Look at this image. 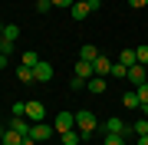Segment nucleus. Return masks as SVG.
<instances>
[{
    "label": "nucleus",
    "instance_id": "f257e3e1",
    "mask_svg": "<svg viewBox=\"0 0 148 145\" xmlns=\"http://www.w3.org/2000/svg\"><path fill=\"white\" fill-rule=\"evenodd\" d=\"M76 129H79L82 139H89V135L99 129V122H95V115L89 112V109H79V112H76Z\"/></svg>",
    "mask_w": 148,
    "mask_h": 145
},
{
    "label": "nucleus",
    "instance_id": "f03ea898",
    "mask_svg": "<svg viewBox=\"0 0 148 145\" xmlns=\"http://www.w3.org/2000/svg\"><path fill=\"white\" fill-rule=\"evenodd\" d=\"M99 129H102V135H125V139L132 135V125H128V122H122V119H115V115L106 119Z\"/></svg>",
    "mask_w": 148,
    "mask_h": 145
},
{
    "label": "nucleus",
    "instance_id": "7ed1b4c3",
    "mask_svg": "<svg viewBox=\"0 0 148 145\" xmlns=\"http://www.w3.org/2000/svg\"><path fill=\"white\" fill-rule=\"evenodd\" d=\"M53 135H56V129L46 122H33V129H30V139H36V142H49Z\"/></svg>",
    "mask_w": 148,
    "mask_h": 145
},
{
    "label": "nucleus",
    "instance_id": "20e7f679",
    "mask_svg": "<svg viewBox=\"0 0 148 145\" xmlns=\"http://www.w3.org/2000/svg\"><path fill=\"white\" fill-rule=\"evenodd\" d=\"M53 129H56V135H63V132H69V129H76V112H59V115H56V122H53Z\"/></svg>",
    "mask_w": 148,
    "mask_h": 145
},
{
    "label": "nucleus",
    "instance_id": "39448f33",
    "mask_svg": "<svg viewBox=\"0 0 148 145\" xmlns=\"http://www.w3.org/2000/svg\"><path fill=\"white\" fill-rule=\"evenodd\" d=\"M128 82H132V86H142V82H148V66H142V63L128 66Z\"/></svg>",
    "mask_w": 148,
    "mask_h": 145
},
{
    "label": "nucleus",
    "instance_id": "423d86ee",
    "mask_svg": "<svg viewBox=\"0 0 148 145\" xmlns=\"http://www.w3.org/2000/svg\"><path fill=\"white\" fill-rule=\"evenodd\" d=\"M43 115H46V106H43L40 99H30L27 102V119L30 122H43Z\"/></svg>",
    "mask_w": 148,
    "mask_h": 145
},
{
    "label": "nucleus",
    "instance_id": "0eeeda50",
    "mask_svg": "<svg viewBox=\"0 0 148 145\" xmlns=\"http://www.w3.org/2000/svg\"><path fill=\"white\" fill-rule=\"evenodd\" d=\"M33 76H36V82H49V79H53V63L40 59V63L33 66Z\"/></svg>",
    "mask_w": 148,
    "mask_h": 145
},
{
    "label": "nucleus",
    "instance_id": "6e6552de",
    "mask_svg": "<svg viewBox=\"0 0 148 145\" xmlns=\"http://www.w3.org/2000/svg\"><path fill=\"white\" fill-rule=\"evenodd\" d=\"M7 129H13V132H20L23 139H27V135H30V129H33V122H30V119H23V115H13V119H10V125H7Z\"/></svg>",
    "mask_w": 148,
    "mask_h": 145
},
{
    "label": "nucleus",
    "instance_id": "1a4fd4ad",
    "mask_svg": "<svg viewBox=\"0 0 148 145\" xmlns=\"http://www.w3.org/2000/svg\"><path fill=\"white\" fill-rule=\"evenodd\" d=\"M16 36H20V27H16V23H3V33H0V40H3L7 46H13V43H16Z\"/></svg>",
    "mask_w": 148,
    "mask_h": 145
},
{
    "label": "nucleus",
    "instance_id": "9d476101",
    "mask_svg": "<svg viewBox=\"0 0 148 145\" xmlns=\"http://www.w3.org/2000/svg\"><path fill=\"white\" fill-rule=\"evenodd\" d=\"M92 69H95V76H109V73H112V59L99 53V59L92 63Z\"/></svg>",
    "mask_w": 148,
    "mask_h": 145
},
{
    "label": "nucleus",
    "instance_id": "9b49d317",
    "mask_svg": "<svg viewBox=\"0 0 148 145\" xmlns=\"http://www.w3.org/2000/svg\"><path fill=\"white\" fill-rule=\"evenodd\" d=\"M86 86H89L92 96H102L106 92V76H92V79H86Z\"/></svg>",
    "mask_w": 148,
    "mask_h": 145
},
{
    "label": "nucleus",
    "instance_id": "f8f14e48",
    "mask_svg": "<svg viewBox=\"0 0 148 145\" xmlns=\"http://www.w3.org/2000/svg\"><path fill=\"white\" fill-rule=\"evenodd\" d=\"M76 76H79V79H92V76H95L92 63H86V59H76Z\"/></svg>",
    "mask_w": 148,
    "mask_h": 145
},
{
    "label": "nucleus",
    "instance_id": "ddd939ff",
    "mask_svg": "<svg viewBox=\"0 0 148 145\" xmlns=\"http://www.w3.org/2000/svg\"><path fill=\"white\" fill-rule=\"evenodd\" d=\"M79 59H86V63H95V59H99V49H95L92 43H86V46H79Z\"/></svg>",
    "mask_w": 148,
    "mask_h": 145
},
{
    "label": "nucleus",
    "instance_id": "4468645a",
    "mask_svg": "<svg viewBox=\"0 0 148 145\" xmlns=\"http://www.w3.org/2000/svg\"><path fill=\"white\" fill-rule=\"evenodd\" d=\"M16 79H20L23 86H30V82H36V76H33L30 66H16Z\"/></svg>",
    "mask_w": 148,
    "mask_h": 145
},
{
    "label": "nucleus",
    "instance_id": "2eb2a0df",
    "mask_svg": "<svg viewBox=\"0 0 148 145\" xmlns=\"http://www.w3.org/2000/svg\"><path fill=\"white\" fill-rule=\"evenodd\" d=\"M59 139H63V145H82L79 129H69V132H63V135H59Z\"/></svg>",
    "mask_w": 148,
    "mask_h": 145
},
{
    "label": "nucleus",
    "instance_id": "dca6fc26",
    "mask_svg": "<svg viewBox=\"0 0 148 145\" xmlns=\"http://www.w3.org/2000/svg\"><path fill=\"white\" fill-rule=\"evenodd\" d=\"M69 13H73V20H86V16H89L92 10H89L86 3H73V7H69Z\"/></svg>",
    "mask_w": 148,
    "mask_h": 145
},
{
    "label": "nucleus",
    "instance_id": "f3484780",
    "mask_svg": "<svg viewBox=\"0 0 148 145\" xmlns=\"http://www.w3.org/2000/svg\"><path fill=\"white\" fill-rule=\"evenodd\" d=\"M122 102H125V109H138V106H142V99H138L135 89H128L125 96H122Z\"/></svg>",
    "mask_w": 148,
    "mask_h": 145
},
{
    "label": "nucleus",
    "instance_id": "a211bd4d",
    "mask_svg": "<svg viewBox=\"0 0 148 145\" xmlns=\"http://www.w3.org/2000/svg\"><path fill=\"white\" fill-rule=\"evenodd\" d=\"M0 145H23V135L13 132V129H7V135L0 139Z\"/></svg>",
    "mask_w": 148,
    "mask_h": 145
},
{
    "label": "nucleus",
    "instance_id": "6ab92c4d",
    "mask_svg": "<svg viewBox=\"0 0 148 145\" xmlns=\"http://www.w3.org/2000/svg\"><path fill=\"white\" fill-rule=\"evenodd\" d=\"M115 63H122V66H135L138 59H135V49H122V56L115 59Z\"/></svg>",
    "mask_w": 148,
    "mask_h": 145
},
{
    "label": "nucleus",
    "instance_id": "aec40b11",
    "mask_svg": "<svg viewBox=\"0 0 148 145\" xmlns=\"http://www.w3.org/2000/svg\"><path fill=\"white\" fill-rule=\"evenodd\" d=\"M36 63H40V53H33V49H27V53H23V59H20V66H30V69H33Z\"/></svg>",
    "mask_w": 148,
    "mask_h": 145
},
{
    "label": "nucleus",
    "instance_id": "412c9836",
    "mask_svg": "<svg viewBox=\"0 0 148 145\" xmlns=\"http://www.w3.org/2000/svg\"><path fill=\"white\" fill-rule=\"evenodd\" d=\"M109 76H115V79H128V66H122V63H112V73Z\"/></svg>",
    "mask_w": 148,
    "mask_h": 145
},
{
    "label": "nucleus",
    "instance_id": "4be33fe9",
    "mask_svg": "<svg viewBox=\"0 0 148 145\" xmlns=\"http://www.w3.org/2000/svg\"><path fill=\"white\" fill-rule=\"evenodd\" d=\"M132 132H135V135H148V119H138V122H132Z\"/></svg>",
    "mask_w": 148,
    "mask_h": 145
},
{
    "label": "nucleus",
    "instance_id": "5701e85b",
    "mask_svg": "<svg viewBox=\"0 0 148 145\" xmlns=\"http://www.w3.org/2000/svg\"><path fill=\"white\" fill-rule=\"evenodd\" d=\"M102 145H125V135H102Z\"/></svg>",
    "mask_w": 148,
    "mask_h": 145
},
{
    "label": "nucleus",
    "instance_id": "b1692460",
    "mask_svg": "<svg viewBox=\"0 0 148 145\" xmlns=\"http://www.w3.org/2000/svg\"><path fill=\"white\" fill-rule=\"evenodd\" d=\"M135 59H138L142 66H148V46H138V49H135Z\"/></svg>",
    "mask_w": 148,
    "mask_h": 145
},
{
    "label": "nucleus",
    "instance_id": "393cba45",
    "mask_svg": "<svg viewBox=\"0 0 148 145\" xmlns=\"http://www.w3.org/2000/svg\"><path fill=\"white\" fill-rule=\"evenodd\" d=\"M36 10L40 13H49V10H53V0H36Z\"/></svg>",
    "mask_w": 148,
    "mask_h": 145
},
{
    "label": "nucleus",
    "instance_id": "a878e982",
    "mask_svg": "<svg viewBox=\"0 0 148 145\" xmlns=\"http://www.w3.org/2000/svg\"><path fill=\"white\" fill-rule=\"evenodd\" d=\"M135 92H138V99H142V102H148V82H142V86H135Z\"/></svg>",
    "mask_w": 148,
    "mask_h": 145
},
{
    "label": "nucleus",
    "instance_id": "bb28decb",
    "mask_svg": "<svg viewBox=\"0 0 148 145\" xmlns=\"http://www.w3.org/2000/svg\"><path fill=\"white\" fill-rule=\"evenodd\" d=\"M13 115H23V119H27V102H13Z\"/></svg>",
    "mask_w": 148,
    "mask_h": 145
},
{
    "label": "nucleus",
    "instance_id": "cd10ccee",
    "mask_svg": "<svg viewBox=\"0 0 148 145\" xmlns=\"http://www.w3.org/2000/svg\"><path fill=\"white\" fill-rule=\"evenodd\" d=\"M69 86H73V89H82V86H86V79H79V76H73V79H69Z\"/></svg>",
    "mask_w": 148,
    "mask_h": 145
},
{
    "label": "nucleus",
    "instance_id": "c85d7f7f",
    "mask_svg": "<svg viewBox=\"0 0 148 145\" xmlns=\"http://www.w3.org/2000/svg\"><path fill=\"white\" fill-rule=\"evenodd\" d=\"M73 3H76V0H53V7H63V10H69Z\"/></svg>",
    "mask_w": 148,
    "mask_h": 145
},
{
    "label": "nucleus",
    "instance_id": "c756f323",
    "mask_svg": "<svg viewBox=\"0 0 148 145\" xmlns=\"http://www.w3.org/2000/svg\"><path fill=\"white\" fill-rule=\"evenodd\" d=\"M86 7H89V10L95 13V10H99V7H102V0H86Z\"/></svg>",
    "mask_w": 148,
    "mask_h": 145
},
{
    "label": "nucleus",
    "instance_id": "7c9ffc66",
    "mask_svg": "<svg viewBox=\"0 0 148 145\" xmlns=\"http://www.w3.org/2000/svg\"><path fill=\"white\" fill-rule=\"evenodd\" d=\"M128 7H135V10H142V7H148V0H128Z\"/></svg>",
    "mask_w": 148,
    "mask_h": 145
},
{
    "label": "nucleus",
    "instance_id": "2f4dec72",
    "mask_svg": "<svg viewBox=\"0 0 148 145\" xmlns=\"http://www.w3.org/2000/svg\"><path fill=\"white\" fill-rule=\"evenodd\" d=\"M7 63H10V56H7V53H0V69H3Z\"/></svg>",
    "mask_w": 148,
    "mask_h": 145
},
{
    "label": "nucleus",
    "instance_id": "473e14b6",
    "mask_svg": "<svg viewBox=\"0 0 148 145\" xmlns=\"http://www.w3.org/2000/svg\"><path fill=\"white\" fill-rule=\"evenodd\" d=\"M135 145H148V135H138V142Z\"/></svg>",
    "mask_w": 148,
    "mask_h": 145
},
{
    "label": "nucleus",
    "instance_id": "72a5a7b5",
    "mask_svg": "<svg viewBox=\"0 0 148 145\" xmlns=\"http://www.w3.org/2000/svg\"><path fill=\"white\" fill-rule=\"evenodd\" d=\"M23 145H40L36 139H30V135H27V139H23Z\"/></svg>",
    "mask_w": 148,
    "mask_h": 145
},
{
    "label": "nucleus",
    "instance_id": "f704fd0d",
    "mask_svg": "<svg viewBox=\"0 0 148 145\" xmlns=\"http://www.w3.org/2000/svg\"><path fill=\"white\" fill-rule=\"evenodd\" d=\"M138 109H142V115L148 119V102H142V106H138Z\"/></svg>",
    "mask_w": 148,
    "mask_h": 145
},
{
    "label": "nucleus",
    "instance_id": "c9c22d12",
    "mask_svg": "<svg viewBox=\"0 0 148 145\" xmlns=\"http://www.w3.org/2000/svg\"><path fill=\"white\" fill-rule=\"evenodd\" d=\"M3 135H7V125H0V139H3Z\"/></svg>",
    "mask_w": 148,
    "mask_h": 145
},
{
    "label": "nucleus",
    "instance_id": "e433bc0d",
    "mask_svg": "<svg viewBox=\"0 0 148 145\" xmlns=\"http://www.w3.org/2000/svg\"><path fill=\"white\" fill-rule=\"evenodd\" d=\"M0 53H3V40H0Z\"/></svg>",
    "mask_w": 148,
    "mask_h": 145
},
{
    "label": "nucleus",
    "instance_id": "4c0bfd02",
    "mask_svg": "<svg viewBox=\"0 0 148 145\" xmlns=\"http://www.w3.org/2000/svg\"><path fill=\"white\" fill-rule=\"evenodd\" d=\"M0 33H3V23H0Z\"/></svg>",
    "mask_w": 148,
    "mask_h": 145
},
{
    "label": "nucleus",
    "instance_id": "58836bf2",
    "mask_svg": "<svg viewBox=\"0 0 148 145\" xmlns=\"http://www.w3.org/2000/svg\"><path fill=\"white\" fill-rule=\"evenodd\" d=\"M76 3H86V0H76Z\"/></svg>",
    "mask_w": 148,
    "mask_h": 145
}]
</instances>
